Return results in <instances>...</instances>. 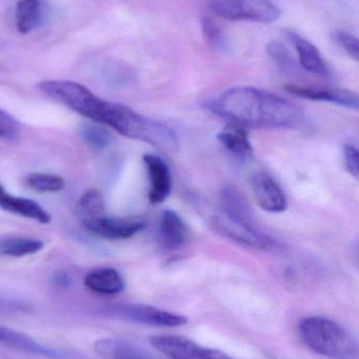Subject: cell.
<instances>
[{
	"mask_svg": "<svg viewBox=\"0 0 359 359\" xmlns=\"http://www.w3.org/2000/svg\"><path fill=\"white\" fill-rule=\"evenodd\" d=\"M27 310V306L21 302L0 297V316H15Z\"/></svg>",
	"mask_w": 359,
	"mask_h": 359,
	"instance_id": "cell-29",
	"label": "cell"
},
{
	"mask_svg": "<svg viewBox=\"0 0 359 359\" xmlns=\"http://www.w3.org/2000/svg\"><path fill=\"white\" fill-rule=\"evenodd\" d=\"M210 8L227 20L269 23L280 20L282 12L271 0H212Z\"/></svg>",
	"mask_w": 359,
	"mask_h": 359,
	"instance_id": "cell-4",
	"label": "cell"
},
{
	"mask_svg": "<svg viewBox=\"0 0 359 359\" xmlns=\"http://www.w3.org/2000/svg\"><path fill=\"white\" fill-rule=\"evenodd\" d=\"M84 286L101 295H116L124 290L122 274L114 268H100L89 272L84 278Z\"/></svg>",
	"mask_w": 359,
	"mask_h": 359,
	"instance_id": "cell-14",
	"label": "cell"
},
{
	"mask_svg": "<svg viewBox=\"0 0 359 359\" xmlns=\"http://www.w3.org/2000/svg\"><path fill=\"white\" fill-rule=\"evenodd\" d=\"M143 163L150 178L149 200L153 205L164 202L172 189V178L166 162L155 155L143 156Z\"/></svg>",
	"mask_w": 359,
	"mask_h": 359,
	"instance_id": "cell-9",
	"label": "cell"
},
{
	"mask_svg": "<svg viewBox=\"0 0 359 359\" xmlns=\"http://www.w3.org/2000/svg\"><path fill=\"white\" fill-rule=\"evenodd\" d=\"M0 344L6 347L33 354V355L52 359L59 358V354L56 351L40 345L29 335L4 326H0Z\"/></svg>",
	"mask_w": 359,
	"mask_h": 359,
	"instance_id": "cell-15",
	"label": "cell"
},
{
	"mask_svg": "<svg viewBox=\"0 0 359 359\" xmlns=\"http://www.w3.org/2000/svg\"><path fill=\"white\" fill-rule=\"evenodd\" d=\"M267 52L272 60L278 65V67L284 71H290L294 67L292 57L289 53L288 48L278 40L269 42L267 46Z\"/></svg>",
	"mask_w": 359,
	"mask_h": 359,
	"instance_id": "cell-25",
	"label": "cell"
},
{
	"mask_svg": "<svg viewBox=\"0 0 359 359\" xmlns=\"http://www.w3.org/2000/svg\"><path fill=\"white\" fill-rule=\"evenodd\" d=\"M211 109L234 124L269 130H296L305 124L303 109L278 95L250 86L227 90Z\"/></svg>",
	"mask_w": 359,
	"mask_h": 359,
	"instance_id": "cell-1",
	"label": "cell"
},
{
	"mask_svg": "<svg viewBox=\"0 0 359 359\" xmlns=\"http://www.w3.org/2000/svg\"><path fill=\"white\" fill-rule=\"evenodd\" d=\"M79 134L84 142L95 149H105L112 142V136L109 132L91 124L82 126Z\"/></svg>",
	"mask_w": 359,
	"mask_h": 359,
	"instance_id": "cell-24",
	"label": "cell"
},
{
	"mask_svg": "<svg viewBox=\"0 0 359 359\" xmlns=\"http://www.w3.org/2000/svg\"><path fill=\"white\" fill-rule=\"evenodd\" d=\"M154 349L170 359H200L202 347L178 335H159L150 339Z\"/></svg>",
	"mask_w": 359,
	"mask_h": 359,
	"instance_id": "cell-12",
	"label": "cell"
},
{
	"mask_svg": "<svg viewBox=\"0 0 359 359\" xmlns=\"http://www.w3.org/2000/svg\"><path fill=\"white\" fill-rule=\"evenodd\" d=\"M0 208L39 222L40 224H48L51 222L50 213L44 210L37 202L8 194L1 184H0Z\"/></svg>",
	"mask_w": 359,
	"mask_h": 359,
	"instance_id": "cell-13",
	"label": "cell"
},
{
	"mask_svg": "<svg viewBox=\"0 0 359 359\" xmlns=\"http://www.w3.org/2000/svg\"><path fill=\"white\" fill-rule=\"evenodd\" d=\"M288 36L299 55V62L306 71L322 77L331 75L330 69L324 57L312 42L295 32H289Z\"/></svg>",
	"mask_w": 359,
	"mask_h": 359,
	"instance_id": "cell-11",
	"label": "cell"
},
{
	"mask_svg": "<svg viewBox=\"0 0 359 359\" xmlns=\"http://www.w3.org/2000/svg\"><path fill=\"white\" fill-rule=\"evenodd\" d=\"M53 283L57 288L67 289L72 285V278L69 274L65 272H57L53 278Z\"/></svg>",
	"mask_w": 359,
	"mask_h": 359,
	"instance_id": "cell-31",
	"label": "cell"
},
{
	"mask_svg": "<svg viewBox=\"0 0 359 359\" xmlns=\"http://www.w3.org/2000/svg\"><path fill=\"white\" fill-rule=\"evenodd\" d=\"M76 211L81 222L103 217L105 212L103 198L98 190L91 189L84 192L76 204Z\"/></svg>",
	"mask_w": 359,
	"mask_h": 359,
	"instance_id": "cell-21",
	"label": "cell"
},
{
	"mask_svg": "<svg viewBox=\"0 0 359 359\" xmlns=\"http://www.w3.org/2000/svg\"><path fill=\"white\" fill-rule=\"evenodd\" d=\"M221 205L226 219L232 225L254 234L261 238L270 236L259 227L254 210L247 196L236 186L229 185L221 192Z\"/></svg>",
	"mask_w": 359,
	"mask_h": 359,
	"instance_id": "cell-6",
	"label": "cell"
},
{
	"mask_svg": "<svg viewBox=\"0 0 359 359\" xmlns=\"http://www.w3.org/2000/svg\"><path fill=\"white\" fill-rule=\"evenodd\" d=\"M299 335L309 349L331 359H358V341L353 333L335 320L322 316L303 318Z\"/></svg>",
	"mask_w": 359,
	"mask_h": 359,
	"instance_id": "cell-3",
	"label": "cell"
},
{
	"mask_svg": "<svg viewBox=\"0 0 359 359\" xmlns=\"http://www.w3.org/2000/svg\"><path fill=\"white\" fill-rule=\"evenodd\" d=\"M82 227L105 240H128L145 228L143 221L135 219H117L105 215L82 222Z\"/></svg>",
	"mask_w": 359,
	"mask_h": 359,
	"instance_id": "cell-7",
	"label": "cell"
},
{
	"mask_svg": "<svg viewBox=\"0 0 359 359\" xmlns=\"http://www.w3.org/2000/svg\"><path fill=\"white\" fill-rule=\"evenodd\" d=\"M202 31L204 41L215 52L226 53L229 48V40L225 32L213 19L206 17L202 20Z\"/></svg>",
	"mask_w": 359,
	"mask_h": 359,
	"instance_id": "cell-22",
	"label": "cell"
},
{
	"mask_svg": "<svg viewBox=\"0 0 359 359\" xmlns=\"http://www.w3.org/2000/svg\"><path fill=\"white\" fill-rule=\"evenodd\" d=\"M94 349L103 359H148L134 346L119 339H99L94 344Z\"/></svg>",
	"mask_w": 359,
	"mask_h": 359,
	"instance_id": "cell-18",
	"label": "cell"
},
{
	"mask_svg": "<svg viewBox=\"0 0 359 359\" xmlns=\"http://www.w3.org/2000/svg\"><path fill=\"white\" fill-rule=\"evenodd\" d=\"M217 139L228 151L236 157L244 159L253 155V147L249 140L248 134L237 124H232L223 128Z\"/></svg>",
	"mask_w": 359,
	"mask_h": 359,
	"instance_id": "cell-17",
	"label": "cell"
},
{
	"mask_svg": "<svg viewBox=\"0 0 359 359\" xmlns=\"http://www.w3.org/2000/svg\"><path fill=\"white\" fill-rule=\"evenodd\" d=\"M333 39H334L335 42H337L339 46H341L352 58L358 60L359 43L358 37L352 35V34L348 33V32L335 31L334 33H333Z\"/></svg>",
	"mask_w": 359,
	"mask_h": 359,
	"instance_id": "cell-27",
	"label": "cell"
},
{
	"mask_svg": "<svg viewBox=\"0 0 359 359\" xmlns=\"http://www.w3.org/2000/svg\"><path fill=\"white\" fill-rule=\"evenodd\" d=\"M103 314L107 318L151 327H181L188 323L185 316L145 304H119L103 310Z\"/></svg>",
	"mask_w": 359,
	"mask_h": 359,
	"instance_id": "cell-5",
	"label": "cell"
},
{
	"mask_svg": "<svg viewBox=\"0 0 359 359\" xmlns=\"http://www.w3.org/2000/svg\"><path fill=\"white\" fill-rule=\"evenodd\" d=\"M290 94L301 98L314 101L334 103L349 109H358V97L355 93L341 88H311V86H288L286 88Z\"/></svg>",
	"mask_w": 359,
	"mask_h": 359,
	"instance_id": "cell-10",
	"label": "cell"
},
{
	"mask_svg": "<svg viewBox=\"0 0 359 359\" xmlns=\"http://www.w3.org/2000/svg\"><path fill=\"white\" fill-rule=\"evenodd\" d=\"M200 359H237L228 355L225 352L218 351V350L207 349L202 348L200 350Z\"/></svg>",
	"mask_w": 359,
	"mask_h": 359,
	"instance_id": "cell-30",
	"label": "cell"
},
{
	"mask_svg": "<svg viewBox=\"0 0 359 359\" xmlns=\"http://www.w3.org/2000/svg\"><path fill=\"white\" fill-rule=\"evenodd\" d=\"M358 155V151L353 145H346L345 149H344V158H345L346 168H347L350 175L355 180H358L359 177Z\"/></svg>",
	"mask_w": 359,
	"mask_h": 359,
	"instance_id": "cell-28",
	"label": "cell"
},
{
	"mask_svg": "<svg viewBox=\"0 0 359 359\" xmlns=\"http://www.w3.org/2000/svg\"><path fill=\"white\" fill-rule=\"evenodd\" d=\"M39 90L57 102L79 115L113 128L124 135L130 123L133 111L126 105L103 100L78 82L69 80H46L40 82Z\"/></svg>",
	"mask_w": 359,
	"mask_h": 359,
	"instance_id": "cell-2",
	"label": "cell"
},
{
	"mask_svg": "<svg viewBox=\"0 0 359 359\" xmlns=\"http://www.w3.org/2000/svg\"><path fill=\"white\" fill-rule=\"evenodd\" d=\"M21 126L16 118L0 109V138L17 140L20 137Z\"/></svg>",
	"mask_w": 359,
	"mask_h": 359,
	"instance_id": "cell-26",
	"label": "cell"
},
{
	"mask_svg": "<svg viewBox=\"0 0 359 359\" xmlns=\"http://www.w3.org/2000/svg\"><path fill=\"white\" fill-rule=\"evenodd\" d=\"M44 243L35 238H8L0 240V255L22 257L35 255L44 249Z\"/></svg>",
	"mask_w": 359,
	"mask_h": 359,
	"instance_id": "cell-20",
	"label": "cell"
},
{
	"mask_svg": "<svg viewBox=\"0 0 359 359\" xmlns=\"http://www.w3.org/2000/svg\"><path fill=\"white\" fill-rule=\"evenodd\" d=\"M159 231L162 246L170 250L183 246L188 238L187 225L181 215L173 210L162 212Z\"/></svg>",
	"mask_w": 359,
	"mask_h": 359,
	"instance_id": "cell-16",
	"label": "cell"
},
{
	"mask_svg": "<svg viewBox=\"0 0 359 359\" xmlns=\"http://www.w3.org/2000/svg\"><path fill=\"white\" fill-rule=\"evenodd\" d=\"M252 189L255 201L263 210L280 213L288 208V201L284 190L278 181L267 172H257L254 175Z\"/></svg>",
	"mask_w": 359,
	"mask_h": 359,
	"instance_id": "cell-8",
	"label": "cell"
},
{
	"mask_svg": "<svg viewBox=\"0 0 359 359\" xmlns=\"http://www.w3.org/2000/svg\"><path fill=\"white\" fill-rule=\"evenodd\" d=\"M25 183L32 189L40 192H58L65 187L61 177L48 174H31L25 178Z\"/></svg>",
	"mask_w": 359,
	"mask_h": 359,
	"instance_id": "cell-23",
	"label": "cell"
},
{
	"mask_svg": "<svg viewBox=\"0 0 359 359\" xmlns=\"http://www.w3.org/2000/svg\"><path fill=\"white\" fill-rule=\"evenodd\" d=\"M42 8L39 0H19L16 6L15 21L21 34H29L41 21Z\"/></svg>",
	"mask_w": 359,
	"mask_h": 359,
	"instance_id": "cell-19",
	"label": "cell"
}]
</instances>
